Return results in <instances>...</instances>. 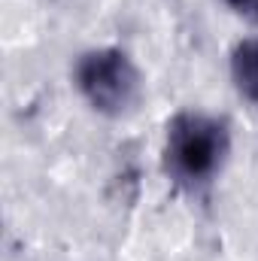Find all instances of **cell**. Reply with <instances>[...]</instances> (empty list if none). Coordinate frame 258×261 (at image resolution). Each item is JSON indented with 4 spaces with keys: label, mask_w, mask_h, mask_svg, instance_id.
<instances>
[{
    "label": "cell",
    "mask_w": 258,
    "mask_h": 261,
    "mask_svg": "<svg viewBox=\"0 0 258 261\" xmlns=\"http://www.w3.org/2000/svg\"><path fill=\"white\" fill-rule=\"evenodd\" d=\"M228 155H231V130L225 119L200 110H183L167 122L161 161L164 173L179 189L203 192L207 186H213Z\"/></svg>",
    "instance_id": "6da1fadb"
},
{
    "label": "cell",
    "mask_w": 258,
    "mask_h": 261,
    "mask_svg": "<svg viewBox=\"0 0 258 261\" xmlns=\"http://www.w3.org/2000/svg\"><path fill=\"white\" fill-rule=\"evenodd\" d=\"M73 85L82 100L107 119L128 116L143 91V79L134 58L116 46H97L82 52L73 64Z\"/></svg>",
    "instance_id": "7a4b0ae2"
},
{
    "label": "cell",
    "mask_w": 258,
    "mask_h": 261,
    "mask_svg": "<svg viewBox=\"0 0 258 261\" xmlns=\"http://www.w3.org/2000/svg\"><path fill=\"white\" fill-rule=\"evenodd\" d=\"M231 82L249 103H258V37H246L231 49Z\"/></svg>",
    "instance_id": "3957f363"
},
{
    "label": "cell",
    "mask_w": 258,
    "mask_h": 261,
    "mask_svg": "<svg viewBox=\"0 0 258 261\" xmlns=\"http://www.w3.org/2000/svg\"><path fill=\"white\" fill-rule=\"evenodd\" d=\"M231 12H237L240 18H249V21H258V0H222Z\"/></svg>",
    "instance_id": "277c9868"
}]
</instances>
